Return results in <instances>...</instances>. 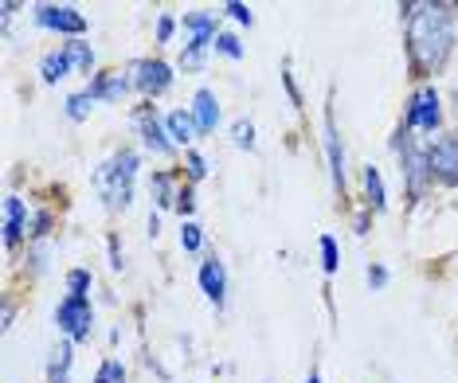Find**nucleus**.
Instances as JSON below:
<instances>
[{"instance_id": "f257e3e1", "label": "nucleus", "mask_w": 458, "mask_h": 383, "mask_svg": "<svg viewBox=\"0 0 458 383\" xmlns=\"http://www.w3.org/2000/svg\"><path fill=\"white\" fill-rule=\"evenodd\" d=\"M408 16V55L420 79L443 71L454 47V16L446 4H400Z\"/></svg>"}, {"instance_id": "f03ea898", "label": "nucleus", "mask_w": 458, "mask_h": 383, "mask_svg": "<svg viewBox=\"0 0 458 383\" xmlns=\"http://www.w3.org/2000/svg\"><path fill=\"white\" fill-rule=\"evenodd\" d=\"M138 164H141V161H138V153H133V149H118V153H114V157L95 172V184H98L102 200H106L110 208H130Z\"/></svg>"}, {"instance_id": "7ed1b4c3", "label": "nucleus", "mask_w": 458, "mask_h": 383, "mask_svg": "<svg viewBox=\"0 0 458 383\" xmlns=\"http://www.w3.org/2000/svg\"><path fill=\"white\" fill-rule=\"evenodd\" d=\"M184 32H189V44L181 51V67L184 71H200L204 67V51L216 47L220 39V12H189L184 16Z\"/></svg>"}, {"instance_id": "20e7f679", "label": "nucleus", "mask_w": 458, "mask_h": 383, "mask_svg": "<svg viewBox=\"0 0 458 383\" xmlns=\"http://www.w3.org/2000/svg\"><path fill=\"white\" fill-rule=\"evenodd\" d=\"M55 325H59V333H64L67 340H75V345L90 340V329H95V309H90V297L67 294L64 302L55 305Z\"/></svg>"}, {"instance_id": "39448f33", "label": "nucleus", "mask_w": 458, "mask_h": 383, "mask_svg": "<svg viewBox=\"0 0 458 383\" xmlns=\"http://www.w3.org/2000/svg\"><path fill=\"white\" fill-rule=\"evenodd\" d=\"M395 149H400V176H403V184H408L411 196H420L427 188V180H431V169H427V149H420V145L411 141L408 129H400Z\"/></svg>"}, {"instance_id": "423d86ee", "label": "nucleus", "mask_w": 458, "mask_h": 383, "mask_svg": "<svg viewBox=\"0 0 458 383\" xmlns=\"http://www.w3.org/2000/svg\"><path fill=\"white\" fill-rule=\"evenodd\" d=\"M443 121V110H439V90L435 87H420L415 95L408 98L403 106V129H423V133H435Z\"/></svg>"}, {"instance_id": "0eeeda50", "label": "nucleus", "mask_w": 458, "mask_h": 383, "mask_svg": "<svg viewBox=\"0 0 458 383\" xmlns=\"http://www.w3.org/2000/svg\"><path fill=\"white\" fill-rule=\"evenodd\" d=\"M36 24L51 28V32H59V36H71V39H82V32H87V16L71 4H39Z\"/></svg>"}, {"instance_id": "6e6552de", "label": "nucleus", "mask_w": 458, "mask_h": 383, "mask_svg": "<svg viewBox=\"0 0 458 383\" xmlns=\"http://www.w3.org/2000/svg\"><path fill=\"white\" fill-rule=\"evenodd\" d=\"M427 169H431V180L458 184V133H443L427 149Z\"/></svg>"}, {"instance_id": "1a4fd4ad", "label": "nucleus", "mask_w": 458, "mask_h": 383, "mask_svg": "<svg viewBox=\"0 0 458 383\" xmlns=\"http://www.w3.org/2000/svg\"><path fill=\"white\" fill-rule=\"evenodd\" d=\"M133 87H138L141 95L157 98L173 87V67L165 63V59H138V63H133Z\"/></svg>"}, {"instance_id": "9d476101", "label": "nucleus", "mask_w": 458, "mask_h": 383, "mask_svg": "<svg viewBox=\"0 0 458 383\" xmlns=\"http://www.w3.org/2000/svg\"><path fill=\"white\" fill-rule=\"evenodd\" d=\"M138 129H141V141H145V149L149 153H173V137H169V129L161 126V118H157V110L153 106H141L138 110Z\"/></svg>"}, {"instance_id": "9b49d317", "label": "nucleus", "mask_w": 458, "mask_h": 383, "mask_svg": "<svg viewBox=\"0 0 458 383\" xmlns=\"http://www.w3.org/2000/svg\"><path fill=\"white\" fill-rule=\"evenodd\" d=\"M200 289H204V297L216 309H224V302H227V274H224V262L216 254H208L200 262Z\"/></svg>"}, {"instance_id": "f8f14e48", "label": "nucleus", "mask_w": 458, "mask_h": 383, "mask_svg": "<svg viewBox=\"0 0 458 383\" xmlns=\"http://www.w3.org/2000/svg\"><path fill=\"white\" fill-rule=\"evenodd\" d=\"M130 87H133V75H126V71H102V75H95V82H90L87 90L98 102H122Z\"/></svg>"}, {"instance_id": "ddd939ff", "label": "nucleus", "mask_w": 458, "mask_h": 383, "mask_svg": "<svg viewBox=\"0 0 458 383\" xmlns=\"http://www.w3.org/2000/svg\"><path fill=\"white\" fill-rule=\"evenodd\" d=\"M326 153H329L333 184L345 192V149H341V133H337V121H333V113H326Z\"/></svg>"}, {"instance_id": "4468645a", "label": "nucleus", "mask_w": 458, "mask_h": 383, "mask_svg": "<svg viewBox=\"0 0 458 383\" xmlns=\"http://www.w3.org/2000/svg\"><path fill=\"white\" fill-rule=\"evenodd\" d=\"M28 235V208L20 196H8L4 200V246H16Z\"/></svg>"}, {"instance_id": "2eb2a0df", "label": "nucleus", "mask_w": 458, "mask_h": 383, "mask_svg": "<svg viewBox=\"0 0 458 383\" xmlns=\"http://www.w3.org/2000/svg\"><path fill=\"white\" fill-rule=\"evenodd\" d=\"M192 118H196V129H200V133H212L216 126H220V102H216L212 90H196Z\"/></svg>"}, {"instance_id": "dca6fc26", "label": "nucleus", "mask_w": 458, "mask_h": 383, "mask_svg": "<svg viewBox=\"0 0 458 383\" xmlns=\"http://www.w3.org/2000/svg\"><path fill=\"white\" fill-rule=\"evenodd\" d=\"M165 129H169V137H173V145H189L196 133V118H192V110H173L169 118H165Z\"/></svg>"}, {"instance_id": "f3484780", "label": "nucleus", "mask_w": 458, "mask_h": 383, "mask_svg": "<svg viewBox=\"0 0 458 383\" xmlns=\"http://www.w3.org/2000/svg\"><path fill=\"white\" fill-rule=\"evenodd\" d=\"M71 348H75V340H64L55 352H51V364H47V383H67L71 379Z\"/></svg>"}, {"instance_id": "a211bd4d", "label": "nucleus", "mask_w": 458, "mask_h": 383, "mask_svg": "<svg viewBox=\"0 0 458 383\" xmlns=\"http://www.w3.org/2000/svg\"><path fill=\"white\" fill-rule=\"evenodd\" d=\"M71 59H67V51L59 47V51H47L44 55V63H39V75H44V82H59V79H67L71 75Z\"/></svg>"}, {"instance_id": "6ab92c4d", "label": "nucleus", "mask_w": 458, "mask_h": 383, "mask_svg": "<svg viewBox=\"0 0 458 383\" xmlns=\"http://www.w3.org/2000/svg\"><path fill=\"white\" fill-rule=\"evenodd\" d=\"M67 51V59H71V67L75 71H87L90 75V67H95V51H90V44H82V39H71V44H59Z\"/></svg>"}, {"instance_id": "aec40b11", "label": "nucleus", "mask_w": 458, "mask_h": 383, "mask_svg": "<svg viewBox=\"0 0 458 383\" xmlns=\"http://www.w3.org/2000/svg\"><path fill=\"white\" fill-rule=\"evenodd\" d=\"M364 192H369V208L384 212V204H388L384 200V180H380V169H372V164L364 169Z\"/></svg>"}, {"instance_id": "412c9836", "label": "nucleus", "mask_w": 458, "mask_h": 383, "mask_svg": "<svg viewBox=\"0 0 458 383\" xmlns=\"http://www.w3.org/2000/svg\"><path fill=\"white\" fill-rule=\"evenodd\" d=\"M95 102H98V98L90 95V90H82V95H71V98H67V118H71V121H82L90 110H95Z\"/></svg>"}, {"instance_id": "4be33fe9", "label": "nucleus", "mask_w": 458, "mask_h": 383, "mask_svg": "<svg viewBox=\"0 0 458 383\" xmlns=\"http://www.w3.org/2000/svg\"><path fill=\"white\" fill-rule=\"evenodd\" d=\"M149 188H153V196H157V208H169V204L176 208V196H173V180H169V172H157V176H153Z\"/></svg>"}, {"instance_id": "5701e85b", "label": "nucleus", "mask_w": 458, "mask_h": 383, "mask_svg": "<svg viewBox=\"0 0 458 383\" xmlns=\"http://www.w3.org/2000/svg\"><path fill=\"white\" fill-rule=\"evenodd\" d=\"M321 266H326V274H337V266H341V251L333 235H321Z\"/></svg>"}, {"instance_id": "b1692460", "label": "nucleus", "mask_w": 458, "mask_h": 383, "mask_svg": "<svg viewBox=\"0 0 458 383\" xmlns=\"http://www.w3.org/2000/svg\"><path fill=\"white\" fill-rule=\"evenodd\" d=\"M90 282H95V278H90V271H71V274H67V294L87 297V294H90Z\"/></svg>"}, {"instance_id": "393cba45", "label": "nucleus", "mask_w": 458, "mask_h": 383, "mask_svg": "<svg viewBox=\"0 0 458 383\" xmlns=\"http://www.w3.org/2000/svg\"><path fill=\"white\" fill-rule=\"evenodd\" d=\"M95 383H126V368H122V360H106V364L98 368Z\"/></svg>"}, {"instance_id": "a878e982", "label": "nucleus", "mask_w": 458, "mask_h": 383, "mask_svg": "<svg viewBox=\"0 0 458 383\" xmlns=\"http://www.w3.org/2000/svg\"><path fill=\"white\" fill-rule=\"evenodd\" d=\"M232 137H235L239 149H255V126L247 118H239L235 126H232Z\"/></svg>"}, {"instance_id": "bb28decb", "label": "nucleus", "mask_w": 458, "mask_h": 383, "mask_svg": "<svg viewBox=\"0 0 458 383\" xmlns=\"http://www.w3.org/2000/svg\"><path fill=\"white\" fill-rule=\"evenodd\" d=\"M181 246H184V251H200V246H204V231L192 220L181 227Z\"/></svg>"}, {"instance_id": "cd10ccee", "label": "nucleus", "mask_w": 458, "mask_h": 383, "mask_svg": "<svg viewBox=\"0 0 458 383\" xmlns=\"http://www.w3.org/2000/svg\"><path fill=\"white\" fill-rule=\"evenodd\" d=\"M216 51L227 55V59H243V44H239L232 32H220V39H216Z\"/></svg>"}, {"instance_id": "c85d7f7f", "label": "nucleus", "mask_w": 458, "mask_h": 383, "mask_svg": "<svg viewBox=\"0 0 458 383\" xmlns=\"http://www.w3.org/2000/svg\"><path fill=\"white\" fill-rule=\"evenodd\" d=\"M224 12H227V16H232V20H235V24H247V28H251V24H255V16H251V8H247V4H227V8H224Z\"/></svg>"}, {"instance_id": "c756f323", "label": "nucleus", "mask_w": 458, "mask_h": 383, "mask_svg": "<svg viewBox=\"0 0 458 383\" xmlns=\"http://www.w3.org/2000/svg\"><path fill=\"white\" fill-rule=\"evenodd\" d=\"M364 278H369L372 289H384V286H388V271H384V266H377V262L369 266V274H364Z\"/></svg>"}, {"instance_id": "7c9ffc66", "label": "nucleus", "mask_w": 458, "mask_h": 383, "mask_svg": "<svg viewBox=\"0 0 458 383\" xmlns=\"http://www.w3.org/2000/svg\"><path fill=\"white\" fill-rule=\"evenodd\" d=\"M204 172H208L204 157H200V153H192V149H189V176H192V180H204Z\"/></svg>"}, {"instance_id": "2f4dec72", "label": "nucleus", "mask_w": 458, "mask_h": 383, "mask_svg": "<svg viewBox=\"0 0 458 383\" xmlns=\"http://www.w3.org/2000/svg\"><path fill=\"white\" fill-rule=\"evenodd\" d=\"M173 32H176V20H173V16H161V20H157V39H161V44H169Z\"/></svg>"}, {"instance_id": "473e14b6", "label": "nucleus", "mask_w": 458, "mask_h": 383, "mask_svg": "<svg viewBox=\"0 0 458 383\" xmlns=\"http://www.w3.org/2000/svg\"><path fill=\"white\" fill-rule=\"evenodd\" d=\"M192 208H196V200H192V188L176 192V212H181V215H192Z\"/></svg>"}, {"instance_id": "72a5a7b5", "label": "nucleus", "mask_w": 458, "mask_h": 383, "mask_svg": "<svg viewBox=\"0 0 458 383\" xmlns=\"http://www.w3.org/2000/svg\"><path fill=\"white\" fill-rule=\"evenodd\" d=\"M283 82H286V90H290V102H294V106H301V95H298L294 75H290V63H283Z\"/></svg>"}, {"instance_id": "f704fd0d", "label": "nucleus", "mask_w": 458, "mask_h": 383, "mask_svg": "<svg viewBox=\"0 0 458 383\" xmlns=\"http://www.w3.org/2000/svg\"><path fill=\"white\" fill-rule=\"evenodd\" d=\"M306 383H321V379H318V371H310V379H306Z\"/></svg>"}, {"instance_id": "c9c22d12", "label": "nucleus", "mask_w": 458, "mask_h": 383, "mask_svg": "<svg viewBox=\"0 0 458 383\" xmlns=\"http://www.w3.org/2000/svg\"><path fill=\"white\" fill-rule=\"evenodd\" d=\"M454 110H458V95H454Z\"/></svg>"}]
</instances>
